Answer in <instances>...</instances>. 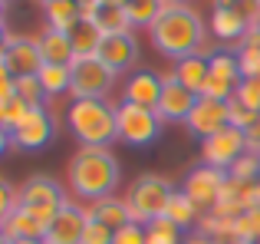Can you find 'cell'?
<instances>
[{
  "label": "cell",
  "instance_id": "bcb514c9",
  "mask_svg": "<svg viewBox=\"0 0 260 244\" xmlns=\"http://www.w3.org/2000/svg\"><path fill=\"white\" fill-rule=\"evenodd\" d=\"M184 244H217V241H211V238H204V234H191Z\"/></svg>",
  "mask_w": 260,
  "mask_h": 244
},
{
  "label": "cell",
  "instance_id": "6da1fadb",
  "mask_svg": "<svg viewBox=\"0 0 260 244\" xmlns=\"http://www.w3.org/2000/svg\"><path fill=\"white\" fill-rule=\"evenodd\" d=\"M148 37H152L158 53H165L172 59H184V56H194V53H204V46H208V26H204L201 13L191 4H172L168 0L161 17L148 30Z\"/></svg>",
  "mask_w": 260,
  "mask_h": 244
},
{
  "label": "cell",
  "instance_id": "94428289",
  "mask_svg": "<svg viewBox=\"0 0 260 244\" xmlns=\"http://www.w3.org/2000/svg\"><path fill=\"white\" fill-rule=\"evenodd\" d=\"M257 26H260V23H257Z\"/></svg>",
  "mask_w": 260,
  "mask_h": 244
},
{
  "label": "cell",
  "instance_id": "ac0fdd59",
  "mask_svg": "<svg viewBox=\"0 0 260 244\" xmlns=\"http://www.w3.org/2000/svg\"><path fill=\"white\" fill-rule=\"evenodd\" d=\"M37 43H40V56H43V63L73 66V59H76V50H73L70 33H59V30H53V26H46V30L37 37Z\"/></svg>",
  "mask_w": 260,
  "mask_h": 244
},
{
  "label": "cell",
  "instance_id": "ab89813d",
  "mask_svg": "<svg viewBox=\"0 0 260 244\" xmlns=\"http://www.w3.org/2000/svg\"><path fill=\"white\" fill-rule=\"evenodd\" d=\"M115 231L99 221H86V231H83V244H112Z\"/></svg>",
  "mask_w": 260,
  "mask_h": 244
},
{
  "label": "cell",
  "instance_id": "7dc6e473",
  "mask_svg": "<svg viewBox=\"0 0 260 244\" xmlns=\"http://www.w3.org/2000/svg\"><path fill=\"white\" fill-rule=\"evenodd\" d=\"M7 43H10V33H4V30H0V56L7 53Z\"/></svg>",
  "mask_w": 260,
  "mask_h": 244
},
{
  "label": "cell",
  "instance_id": "e0dca14e",
  "mask_svg": "<svg viewBox=\"0 0 260 244\" xmlns=\"http://www.w3.org/2000/svg\"><path fill=\"white\" fill-rule=\"evenodd\" d=\"M161 89H165V79H158L155 73H148V70H139L125 83L122 99H125V103H135V106H145V109H155L158 99H161Z\"/></svg>",
  "mask_w": 260,
  "mask_h": 244
},
{
  "label": "cell",
  "instance_id": "9a60e30c",
  "mask_svg": "<svg viewBox=\"0 0 260 244\" xmlns=\"http://www.w3.org/2000/svg\"><path fill=\"white\" fill-rule=\"evenodd\" d=\"M99 59L115 73V76H119L122 70H128V66L139 59V40H135L132 33L106 37V40H102V46H99Z\"/></svg>",
  "mask_w": 260,
  "mask_h": 244
},
{
  "label": "cell",
  "instance_id": "7c38bea8",
  "mask_svg": "<svg viewBox=\"0 0 260 244\" xmlns=\"http://www.w3.org/2000/svg\"><path fill=\"white\" fill-rule=\"evenodd\" d=\"M231 126V109L228 103H217V99H208V96H198V106L191 109L188 116V129L198 135V139H211L217 135L221 129Z\"/></svg>",
  "mask_w": 260,
  "mask_h": 244
},
{
  "label": "cell",
  "instance_id": "b9f144b4",
  "mask_svg": "<svg viewBox=\"0 0 260 244\" xmlns=\"http://www.w3.org/2000/svg\"><path fill=\"white\" fill-rule=\"evenodd\" d=\"M244 139H247V152H260V116H257V122L244 132Z\"/></svg>",
  "mask_w": 260,
  "mask_h": 244
},
{
  "label": "cell",
  "instance_id": "d6986e66",
  "mask_svg": "<svg viewBox=\"0 0 260 244\" xmlns=\"http://www.w3.org/2000/svg\"><path fill=\"white\" fill-rule=\"evenodd\" d=\"M86 215H89V221H99V225L112 228V231H119V228H125L128 221H132V215H128V205H125V198H119V195H109V198L89 201Z\"/></svg>",
  "mask_w": 260,
  "mask_h": 244
},
{
  "label": "cell",
  "instance_id": "277c9868",
  "mask_svg": "<svg viewBox=\"0 0 260 244\" xmlns=\"http://www.w3.org/2000/svg\"><path fill=\"white\" fill-rule=\"evenodd\" d=\"M172 181L161 178V175H142L125 195L128 215H132L135 225H152L155 218H161L168 208V198H172Z\"/></svg>",
  "mask_w": 260,
  "mask_h": 244
},
{
  "label": "cell",
  "instance_id": "f546056e",
  "mask_svg": "<svg viewBox=\"0 0 260 244\" xmlns=\"http://www.w3.org/2000/svg\"><path fill=\"white\" fill-rule=\"evenodd\" d=\"M145 244H184V238H181V228L161 215L152 225H145Z\"/></svg>",
  "mask_w": 260,
  "mask_h": 244
},
{
  "label": "cell",
  "instance_id": "52a82bcc",
  "mask_svg": "<svg viewBox=\"0 0 260 244\" xmlns=\"http://www.w3.org/2000/svg\"><path fill=\"white\" fill-rule=\"evenodd\" d=\"M115 83V73L99 56L73 59V99H106Z\"/></svg>",
  "mask_w": 260,
  "mask_h": 244
},
{
  "label": "cell",
  "instance_id": "f6af8a7d",
  "mask_svg": "<svg viewBox=\"0 0 260 244\" xmlns=\"http://www.w3.org/2000/svg\"><path fill=\"white\" fill-rule=\"evenodd\" d=\"M10 145H13V132H7V129L0 126V155H4Z\"/></svg>",
  "mask_w": 260,
  "mask_h": 244
},
{
  "label": "cell",
  "instance_id": "681fc988",
  "mask_svg": "<svg viewBox=\"0 0 260 244\" xmlns=\"http://www.w3.org/2000/svg\"><path fill=\"white\" fill-rule=\"evenodd\" d=\"M254 201H257V208H260V178L254 181Z\"/></svg>",
  "mask_w": 260,
  "mask_h": 244
},
{
  "label": "cell",
  "instance_id": "db71d44e",
  "mask_svg": "<svg viewBox=\"0 0 260 244\" xmlns=\"http://www.w3.org/2000/svg\"><path fill=\"white\" fill-rule=\"evenodd\" d=\"M102 4H125V0H102Z\"/></svg>",
  "mask_w": 260,
  "mask_h": 244
},
{
  "label": "cell",
  "instance_id": "7bdbcfd3",
  "mask_svg": "<svg viewBox=\"0 0 260 244\" xmlns=\"http://www.w3.org/2000/svg\"><path fill=\"white\" fill-rule=\"evenodd\" d=\"M17 96V89H13V76H0V103H7V99Z\"/></svg>",
  "mask_w": 260,
  "mask_h": 244
},
{
  "label": "cell",
  "instance_id": "f5cc1de1",
  "mask_svg": "<svg viewBox=\"0 0 260 244\" xmlns=\"http://www.w3.org/2000/svg\"><path fill=\"white\" fill-rule=\"evenodd\" d=\"M0 30H4V4H0Z\"/></svg>",
  "mask_w": 260,
  "mask_h": 244
},
{
  "label": "cell",
  "instance_id": "5bb4252c",
  "mask_svg": "<svg viewBox=\"0 0 260 244\" xmlns=\"http://www.w3.org/2000/svg\"><path fill=\"white\" fill-rule=\"evenodd\" d=\"M7 66H10L13 76H37L40 66H43V56H40V43L26 37H10L7 43Z\"/></svg>",
  "mask_w": 260,
  "mask_h": 244
},
{
  "label": "cell",
  "instance_id": "c3c4849f",
  "mask_svg": "<svg viewBox=\"0 0 260 244\" xmlns=\"http://www.w3.org/2000/svg\"><path fill=\"white\" fill-rule=\"evenodd\" d=\"M10 244H46V241H37V238H20V241H10Z\"/></svg>",
  "mask_w": 260,
  "mask_h": 244
},
{
  "label": "cell",
  "instance_id": "f907efd6",
  "mask_svg": "<svg viewBox=\"0 0 260 244\" xmlns=\"http://www.w3.org/2000/svg\"><path fill=\"white\" fill-rule=\"evenodd\" d=\"M0 244H10V238H7V231H4V225H0Z\"/></svg>",
  "mask_w": 260,
  "mask_h": 244
},
{
  "label": "cell",
  "instance_id": "4fadbf2b",
  "mask_svg": "<svg viewBox=\"0 0 260 244\" xmlns=\"http://www.w3.org/2000/svg\"><path fill=\"white\" fill-rule=\"evenodd\" d=\"M86 208L73 205V201H66L63 208H59V215L53 218L50 231H46V244H83V231H86Z\"/></svg>",
  "mask_w": 260,
  "mask_h": 244
},
{
  "label": "cell",
  "instance_id": "f1b7e54d",
  "mask_svg": "<svg viewBox=\"0 0 260 244\" xmlns=\"http://www.w3.org/2000/svg\"><path fill=\"white\" fill-rule=\"evenodd\" d=\"M168 0H125V10H128V20H132V26H148L152 30L155 20L161 17V10H165Z\"/></svg>",
  "mask_w": 260,
  "mask_h": 244
},
{
  "label": "cell",
  "instance_id": "8d00e7d4",
  "mask_svg": "<svg viewBox=\"0 0 260 244\" xmlns=\"http://www.w3.org/2000/svg\"><path fill=\"white\" fill-rule=\"evenodd\" d=\"M237 63H241L244 79L260 76V46H241V53H237Z\"/></svg>",
  "mask_w": 260,
  "mask_h": 244
},
{
  "label": "cell",
  "instance_id": "9c48e42d",
  "mask_svg": "<svg viewBox=\"0 0 260 244\" xmlns=\"http://www.w3.org/2000/svg\"><path fill=\"white\" fill-rule=\"evenodd\" d=\"M247 152V139H244L241 129L228 126L221 129L217 135L201 142V165H211V168H221V172H231L234 162Z\"/></svg>",
  "mask_w": 260,
  "mask_h": 244
},
{
  "label": "cell",
  "instance_id": "6f0895ef",
  "mask_svg": "<svg viewBox=\"0 0 260 244\" xmlns=\"http://www.w3.org/2000/svg\"><path fill=\"white\" fill-rule=\"evenodd\" d=\"M40 4H53V0H40Z\"/></svg>",
  "mask_w": 260,
  "mask_h": 244
},
{
  "label": "cell",
  "instance_id": "cb8c5ba5",
  "mask_svg": "<svg viewBox=\"0 0 260 244\" xmlns=\"http://www.w3.org/2000/svg\"><path fill=\"white\" fill-rule=\"evenodd\" d=\"M46 10V26L59 33H73V26L83 20V7L76 0H53V4H43Z\"/></svg>",
  "mask_w": 260,
  "mask_h": 244
},
{
  "label": "cell",
  "instance_id": "2e32d148",
  "mask_svg": "<svg viewBox=\"0 0 260 244\" xmlns=\"http://www.w3.org/2000/svg\"><path fill=\"white\" fill-rule=\"evenodd\" d=\"M50 139H53V119L43 106L33 109L23 126L13 132V145H20V148H43Z\"/></svg>",
  "mask_w": 260,
  "mask_h": 244
},
{
  "label": "cell",
  "instance_id": "f35d334b",
  "mask_svg": "<svg viewBox=\"0 0 260 244\" xmlns=\"http://www.w3.org/2000/svg\"><path fill=\"white\" fill-rule=\"evenodd\" d=\"M20 205V195H17V188L10 185V181H4L0 178V225H4L7 218H10V211Z\"/></svg>",
  "mask_w": 260,
  "mask_h": 244
},
{
  "label": "cell",
  "instance_id": "8992f818",
  "mask_svg": "<svg viewBox=\"0 0 260 244\" xmlns=\"http://www.w3.org/2000/svg\"><path fill=\"white\" fill-rule=\"evenodd\" d=\"M20 195V205L30 208L37 218H43L46 225H53V218L59 215V208L66 205V195L63 188L56 185L53 178H46V175H33V178H26L23 185L17 188Z\"/></svg>",
  "mask_w": 260,
  "mask_h": 244
},
{
  "label": "cell",
  "instance_id": "603a6c76",
  "mask_svg": "<svg viewBox=\"0 0 260 244\" xmlns=\"http://www.w3.org/2000/svg\"><path fill=\"white\" fill-rule=\"evenodd\" d=\"M198 234L217 241V244H241L237 238V218H221L214 211H204L201 221H198Z\"/></svg>",
  "mask_w": 260,
  "mask_h": 244
},
{
  "label": "cell",
  "instance_id": "30bf717a",
  "mask_svg": "<svg viewBox=\"0 0 260 244\" xmlns=\"http://www.w3.org/2000/svg\"><path fill=\"white\" fill-rule=\"evenodd\" d=\"M224 181H228V172L211 168V165H198V168H191V172H188L181 192L188 195V198L194 201L201 211H211V208L217 205V198H221Z\"/></svg>",
  "mask_w": 260,
  "mask_h": 244
},
{
  "label": "cell",
  "instance_id": "e575fe53",
  "mask_svg": "<svg viewBox=\"0 0 260 244\" xmlns=\"http://www.w3.org/2000/svg\"><path fill=\"white\" fill-rule=\"evenodd\" d=\"M234 99H237L241 106H247L250 112H257V116H260V76L241 79V86H237Z\"/></svg>",
  "mask_w": 260,
  "mask_h": 244
},
{
  "label": "cell",
  "instance_id": "7402d4cb",
  "mask_svg": "<svg viewBox=\"0 0 260 244\" xmlns=\"http://www.w3.org/2000/svg\"><path fill=\"white\" fill-rule=\"evenodd\" d=\"M92 23L99 26L102 37H119V33H132V20H128L125 4H99Z\"/></svg>",
  "mask_w": 260,
  "mask_h": 244
},
{
  "label": "cell",
  "instance_id": "91938a15",
  "mask_svg": "<svg viewBox=\"0 0 260 244\" xmlns=\"http://www.w3.org/2000/svg\"><path fill=\"white\" fill-rule=\"evenodd\" d=\"M257 155H260V152H257Z\"/></svg>",
  "mask_w": 260,
  "mask_h": 244
},
{
  "label": "cell",
  "instance_id": "74e56055",
  "mask_svg": "<svg viewBox=\"0 0 260 244\" xmlns=\"http://www.w3.org/2000/svg\"><path fill=\"white\" fill-rule=\"evenodd\" d=\"M228 109H231V126H234V129H241V132H247V129L257 122V112H250L247 106H241L237 99H231V103H228Z\"/></svg>",
  "mask_w": 260,
  "mask_h": 244
},
{
  "label": "cell",
  "instance_id": "1f68e13d",
  "mask_svg": "<svg viewBox=\"0 0 260 244\" xmlns=\"http://www.w3.org/2000/svg\"><path fill=\"white\" fill-rule=\"evenodd\" d=\"M214 10L234 13V17H241L247 26L260 23V0H214Z\"/></svg>",
  "mask_w": 260,
  "mask_h": 244
},
{
  "label": "cell",
  "instance_id": "4dcf8cb0",
  "mask_svg": "<svg viewBox=\"0 0 260 244\" xmlns=\"http://www.w3.org/2000/svg\"><path fill=\"white\" fill-rule=\"evenodd\" d=\"M30 112H33V106H26L20 96H13V99H7V103H0V126H4L7 132H17Z\"/></svg>",
  "mask_w": 260,
  "mask_h": 244
},
{
  "label": "cell",
  "instance_id": "7a4b0ae2",
  "mask_svg": "<svg viewBox=\"0 0 260 244\" xmlns=\"http://www.w3.org/2000/svg\"><path fill=\"white\" fill-rule=\"evenodd\" d=\"M119 185V159L109 148L79 145V152L70 159V188L89 201L109 198Z\"/></svg>",
  "mask_w": 260,
  "mask_h": 244
},
{
  "label": "cell",
  "instance_id": "ffe728a7",
  "mask_svg": "<svg viewBox=\"0 0 260 244\" xmlns=\"http://www.w3.org/2000/svg\"><path fill=\"white\" fill-rule=\"evenodd\" d=\"M4 231H7V238H10V241H20V238H37V241H43L46 231H50V225H46L43 218H37L30 208L17 205L10 211V218L4 221Z\"/></svg>",
  "mask_w": 260,
  "mask_h": 244
},
{
  "label": "cell",
  "instance_id": "ba28073f",
  "mask_svg": "<svg viewBox=\"0 0 260 244\" xmlns=\"http://www.w3.org/2000/svg\"><path fill=\"white\" fill-rule=\"evenodd\" d=\"M241 79H244V73H241V63H237V53L217 50V53H211V76L204 83L201 96L217 99V103H231Z\"/></svg>",
  "mask_w": 260,
  "mask_h": 244
},
{
  "label": "cell",
  "instance_id": "d6a6232c",
  "mask_svg": "<svg viewBox=\"0 0 260 244\" xmlns=\"http://www.w3.org/2000/svg\"><path fill=\"white\" fill-rule=\"evenodd\" d=\"M13 89H17V96L23 99L26 106H33V109H40L43 99H46V93H43V86H40L37 76H13Z\"/></svg>",
  "mask_w": 260,
  "mask_h": 244
},
{
  "label": "cell",
  "instance_id": "3957f363",
  "mask_svg": "<svg viewBox=\"0 0 260 244\" xmlns=\"http://www.w3.org/2000/svg\"><path fill=\"white\" fill-rule=\"evenodd\" d=\"M66 119H70L73 135L89 148H109L119 139L115 106H109L106 99H73Z\"/></svg>",
  "mask_w": 260,
  "mask_h": 244
},
{
  "label": "cell",
  "instance_id": "9f6ffc18",
  "mask_svg": "<svg viewBox=\"0 0 260 244\" xmlns=\"http://www.w3.org/2000/svg\"><path fill=\"white\" fill-rule=\"evenodd\" d=\"M172 4H188V0H172Z\"/></svg>",
  "mask_w": 260,
  "mask_h": 244
},
{
  "label": "cell",
  "instance_id": "d590c367",
  "mask_svg": "<svg viewBox=\"0 0 260 244\" xmlns=\"http://www.w3.org/2000/svg\"><path fill=\"white\" fill-rule=\"evenodd\" d=\"M237 238L241 241H260V208H250L237 218Z\"/></svg>",
  "mask_w": 260,
  "mask_h": 244
},
{
  "label": "cell",
  "instance_id": "680465c9",
  "mask_svg": "<svg viewBox=\"0 0 260 244\" xmlns=\"http://www.w3.org/2000/svg\"><path fill=\"white\" fill-rule=\"evenodd\" d=\"M0 4H4V7H7V4H10V0H0Z\"/></svg>",
  "mask_w": 260,
  "mask_h": 244
},
{
  "label": "cell",
  "instance_id": "5b68a950",
  "mask_svg": "<svg viewBox=\"0 0 260 244\" xmlns=\"http://www.w3.org/2000/svg\"><path fill=\"white\" fill-rule=\"evenodd\" d=\"M115 122H119V139L125 145H152L161 135V116L155 109L135 106L122 99L115 106Z\"/></svg>",
  "mask_w": 260,
  "mask_h": 244
},
{
  "label": "cell",
  "instance_id": "816d5d0a",
  "mask_svg": "<svg viewBox=\"0 0 260 244\" xmlns=\"http://www.w3.org/2000/svg\"><path fill=\"white\" fill-rule=\"evenodd\" d=\"M79 7H89V4H102V0H76Z\"/></svg>",
  "mask_w": 260,
  "mask_h": 244
},
{
  "label": "cell",
  "instance_id": "4316f807",
  "mask_svg": "<svg viewBox=\"0 0 260 244\" xmlns=\"http://www.w3.org/2000/svg\"><path fill=\"white\" fill-rule=\"evenodd\" d=\"M40 86L46 96H63L73 89V66H56V63H43L37 73Z\"/></svg>",
  "mask_w": 260,
  "mask_h": 244
},
{
  "label": "cell",
  "instance_id": "44dd1931",
  "mask_svg": "<svg viewBox=\"0 0 260 244\" xmlns=\"http://www.w3.org/2000/svg\"><path fill=\"white\" fill-rule=\"evenodd\" d=\"M172 76L181 86H188L191 93H198V96H201L204 83H208V76H211V56H208V53H194V56L178 59L175 70H172Z\"/></svg>",
  "mask_w": 260,
  "mask_h": 244
},
{
  "label": "cell",
  "instance_id": "8fae6325",
  "mask_svg": "<svg viewBox=\"0 0 260 244\" xmlns=\"http://www.w3.org/2000/svg\"><path fill=\"white\" fill-rule=\"evenodd\" d=\"M165 79V89H161V99L155 106V112L161 116V122H188L191 109L198 106V93H191L188 86H181L178 79L168 73Z\"/></svg>",
  "mask_w": 260,
  "mask_h": 244
},
{
  "label": "cell",
  "instance_id": "836d02e7",
  "mask_svg": "<svg viewBox=\"0 0 260 244\" xmlns=\"http://www.w3.org/2000/svg\"><path fill=\"white\" fill-rule=\"evenodd\" d=\"M228 175L231 178H241V181H257L260 178V155L257 152H244Z\"/></svg>",
  "mask_w": 260,
  "mask_h": 244
},
{
  "label": "cell",
  "instance_id": "d4e9b609",
  "mask_svg": "<svg viewBox=\"0 0 260 244\" xmlns=\"http://www.w3.org/2000/svg\"><path fill=\"white\" fill-rule=\"evenodd\" d=\"M70 40H73V50H76V59H89V56H99V46H102L106 37L99 33V26H95L92 20H79V23L73 26Z\"/></svg>",
  "mask_w": 260,
  "mask_h": 244
},
{
  "label": "cell",
  "instance_id": "60d3db41",
  "mask_svg": "<svg viewBox=\"0 0 260 244\" xmlns=\"http://www.w3.org/2000/svg\"><path fill=\"white\" fill-rule=\"evenodd\" d=\"M112 244H145V225H135V221H128L125 228H119V231H115Z\"/></svg>",
  "mask_w": 260,
  "mask_h": 244
},
{
  "label": "cell",
  "instance_id": "484cf974",
  "mask_svg": "<svg viewBox=\"0 0 260 244\" xmlns=\"http://www.w3.org/2000/svg\"><path fill=\"white\" fill-rule=\"evenodd\" d=\"M201 215H204L201 208H198L194 201H191L188 195L181 192V188H175V192H172V198H168L165 218H168V221H175V225H178V228H181V231H184V228L198 225V221H201Z\"/></svg>",
  "mask_w": 260,
  "mask_h": 244
},
{
  "label": "cell",
  "instance_id": "ee69618b",
  "mask_svg": "<svg viewBox=\"0 0 260 244\" xmlns=\"http://www.w3.org/2000/svg\"><path fill=\"white\" fill-rule=\"evenodd\" d=\"M241 46H260V26H250L247 30V37H244V43Z\"/></svg>",
  "mask_w": 260,
  "mask_h": 244
},
{
  "label": "cell",
  "instance_id": "11a10c76",
  "mask_svg": "<svg viewBox=\"0 0 260 244\" xmlns=\"http://www.w3.org/2000/svg\"><path fill=\"white\" fill-rule=\"evenodd\" d=\"M241 244H260V241H241Z\"/></svg>",
  "mask_w": 260,
  "mask_h": 244
},
{
  "label": "cell",
  "instance_id": "83f0119b",
  "mask_svg": "<svg viewBox=\"0 0 260 244\" xmlns=\"http://www.w3.org/2000/svg\"><path fill=\"white\" fill-rule=\"evenodd\" d=\"M247 30L250 26L244 23L241 17L228 13V10H214V17H211V33H214L217 40H224V43H244Z\"/></svg>",
  "mask_w": 260,
  "mask_h": 244
}]
</instances>
